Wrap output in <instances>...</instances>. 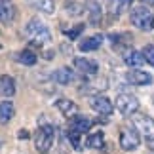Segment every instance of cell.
<instances>
[{
	"label": "cell",
	"instance_id": "6da1fadb",
	"mask_svg": "<svg viewBox=\"0 0 154 154\" xmlns=\"http://www.w3.org/2000/svg\"><path fill=\"white\" fill-rule=\"evenodd\" d=\"M25 34H27V38H29V42L34 44V46H44V44H48L50 40H51V32H50V29L44 25L40 19H31L27 23V27H25Z\"/></svg>",
	"mask_w": 154,
	"mask_h": 154
},
{
	"label": "cell",
	"instance_id": "7a4b0ae2",
	"mask_svg": "<svg viewBox=\"0 0 154 154\" xmlns=\"http://www.w3.org/2000/svg\"><path fill=\"white\" fill-rule=\"evenodd\" d=\"M129 19H131L133 27H137L139 31H152L154 29V14L146 6H135L129 11Z\"/></svg>",
	"mask_w": 154,
	"mask_h": 154
},
{
	"label": "cell",
	"instance_id": "3957f363",
	"mask_svg": "<svg viewBox=\"0 0 154 154\" xmlns=\"http://www.w3.org/2000/svg\"><path fill=\"white\" fill-rule=\"evenodd\" d=\"M53 139H55V128L50 124H44L34 133V149L40 154H48L53 145Z\"/></svg>",
	"mask_w": 154,
	"mask_h": 154
},
{
	"label": "cell",
	"instance_id": "277c9868",
	"mask_svg": "<svg viewBox=\"0 0 154 154\" xmlns=\"http://www.w3.org/2000/svg\"><path fill=\"white\" fill-rule=\"evenodd\" d=\"M114 106L118 109V112L124 116H131L139 110V99L131 95V93H120L114 101Z\"/></svg>",
	"mask_w": 154,
	"mask_h": 154
},
{
	"label": "cell",
	"instance_id": "5b68a950",
	"mask_svg": "<svg viewBox=\"0 0 154 154\" xmlns=\"http://www.w3.org/2000/svg\"><path fill=\"white\" fill-rule=\"evenodd\" d=\"M133 126L146 141H154V118L139 114L133 118Z\"/></svg>",
	"mask_w": 154,
	"mask_h": 154
},
{
	"label": "cell",
	"instance_id": "8992f818",
	"mask_svg": "<svg viewBox=\"0 0 154 154\" xmlns=\"http://www.w3.org/2000/svg\"><path fill=\"white\" fill-rule=\"evenodd\" d=\"M141 145V137H139V131L133 128H124L120 131V146L124 150H135L137 146Z\"/></svg>",
	"mask_w": 154,
	"mask_h": 154
},
{
	"label": "cell",
	"instance_id": "52a82bcc",
	"mask_svg": "<svg viewBox=\"0 0 154 154\" xmlns=\"http://www.w3.org/2000/svg\"><path fill=\"white\" fill-rule=\"evenodd\" d=\"M90 105H91V109L99 112V114H105V116H109L112 114V110H114V105L110 103V99H106L105 95H95V97H91L90 99Z\"/></svg>",
	"mask_w": 154,
	"mask_h": 154
},
{
	"label": "cell",
	"instance_id": "ba28073f",
	"mask_svg": "<svg viewBox=\"0 0 154 154\" xmlns=\"http://www.w3.org/2000/svg\"><path fill=\"white\" fill-rule=\"evenodd\" d=\"M74 67L86 76H95L99 72V65L95 61H91V59H88V57H76L74 59Z\"/></svg>",
	"mask_w": 154,
	"mask_h": 154
},
{
	"label": "cell",
	"instance_id": "9c48e42d",
	"mask_svg": "<svg viewBox=\"0 0 154 154\" xmlns=\"http://www.w3.org/2000/svg\"><path fill=\"white\" fill-rule=\"evenodd\" d=\"M126 80L133 86H149L152 84V76L145 70H139V69H133L126 74Z\"/></svg>",
	"mask_w": 154,
	"mask_h": 154
},
{
	"label": "cell",
	"instance_id": "30bf717a",
	"mask_svg": "<svg viewBox=\"0 0 154 154\" xmlns=\"http://www.w3.org/2000/svg\"><path fill=\"white\" fill-rule=\"evenodd\" d=\"M51 78L55 80L57 84L67 86V84H72V82L76 80V74H74V70H72V69H69V67H61V69H57L55 72H53Z\"/></svg>",
	"mask_w": 154,
	"mask_h": 154
},
{
	"label": "cell",
	"instance_id": "8fae6325",
	"mask_svg": "<svg viewBox=\"0 0 154 154\" xmlns=\"http://www.w3.org/2000/svg\"><path fill=\"white\" fill-rule=\"evenodd\" d=\"M70 129H74V131L78 133H88L91 129V120L88 116H82V114H76L70 118Z\"/></svg>",
	"mask_w": 154,
	"mask_h": 154
},
{
	"label": "cell",
	"instance_id": "7c38bea8",
	"mask_svg": "<svg viewBox=\"0 0 154 154\" xmlns=\"http://www.w3.org/2000/svg\"><path fill=\"white\" fill-rule=\"evenodd\" d=\"M103 36L101 34H93V36H90V38H84L82 42L78 44V48H80V51H93V50H99L101 48V44H103Z\"/></svg>",
	"mask_w": 154,
	"mask_h": 154
},
{
	"label": "cell",
	"instance_id": "4fadbf2b",
	"mask_svg": "<svg viewBox=\"0 0 154 154\" xmlns=\"http://www.w3.org/2000/svg\"><path fill=\"white\" fill-rule=\"evenodd\" d=\"M86 10H88V14H90V23L91 25H99L101 23V4L97 2V0H88V4H86Z\"/></svg>",
	"mask_w": 154,
	"mask_h": 154
},
{
	"label": "cell",
	"instance_id": "5bb4252c",
	"mask_svg": "<svg viewBox=\"0 0 154 154\" xmlns=\"http://www.w3.org/2000/svg\"><path fill=\"white\" fill-rule=\"evenodd\" d=\"M124 63L128 67H141L145 63V55L143 51H137V50H128L124 53Z\"/></svg>",
	"mask_w": 154,
	"mask_h": 154
},
{
	"label": "cell",
	"instance_id": "9a60e30c",
	"mask_svg": "<svg viewBox=\"0 0 154 154\" xmlns=\"http://www.w3.org/2000/svg\"><path fill=\"white\" fill-rule=\"evenodd\" d=\"M15 93V80L8 74L0 76V95L4 97H11Z\"/></svg>",
	"mask_w": 154,
	"mask_h": 154
},
{
	"label": "cell",
	"instance_id": "2e32d148",
	"mask_svg": "<svg viewBox=\"0 0 154 154\" xmlns=\"http://www.w3.org/2000/svg\"><path fill=\"white\" fill-rule=\"evenodd\" d=\"M55 106L61 110V114H65L67 118L76 116V110H78L76 103H72L70 99H57V101H55Z\"/></svg>",
	"mask_w": 154,
	"mask_h": 154
},
{
	"label": "cell",
	"instance_id": "e0dca14e",
	"mask_svg": "<svg viewBox=\"0 0 154 154\" xmlns=\"http://www.w3.org/2000/svg\"><path fill=\"white\" fill-rule=\"evenodd\" d=\"M15 114L14 103L11 101H0V124H8Z\"/></svg>",
	"mask_w": 154,
	"mask_h": 154
},
{
	"label": "cell",
	"instance_id": "ac0fdd59",
	"mask_svg": "<svg viewBox=\"0 0 154 154\" xmlns=\"http://www.w3.org/2000/svg\"><path fill=\"white\" fill-rule=\"evenodd\" d=\"M0 21L2 23L14 21V6H11L8 0H0Z\"/></svg>",
	"mask_w": 154,
	"mask_h": 154
},
{
	"label": "cell",
	"instance_id": "d6986e66",
	"mask_svg": "<svg viewBox=\"0 0 154 154\" xmlns=\"http://www.w3.org/2000/svg\"><path fill=\"white\" fill-rule=\"evenodd\" d=\"M131 4V0H109V8L112 15H120L122 11H126Z\"/></svg>",
	"mask_w": 154,
	"mask_h": 154
},
{
	"label": "cell",
	"instance_id": "ffe728a7",
	"mask_svg": "<svg viewBox=\"0 0 154 154\" xmlns=\"http://www.w3.org/2000/svg\"><path fill=\"white\" fill-rule=\"evenodd\" d=\"M63 6H65V11L69 15H80V14H84V8H86L84 4L76 2V0H65Z\"/></svg>",
	"mask_w": 154,
	"mask_h": 154
},
{
	"label": "cell",
	"instance_id": "44dd1931",
	"mask_svg": "<svg viewBox=\"0 0 154 154\" xmlns=\"http://www.w3.org/2000/svg\"><path fill=\"white\" fill-rule=\"evenodd\" d=\"M36 53H32V51H29V50H23L17 53V61L23 63V65H29V67H32L34 63H36Z\"/></svg>",
	"mask_w": 154,
	"mask_h": 154
},
{
	"label": "cell",
	"instance_id": "7402d4cb",
	"mask_svg": "<svg viewBox=\"0 0 154 154\" xmlns=\"http://www.w3.org/2000/svg\"><path fill=\"white\" fill-rule=\"evenodd\" d=\"M88 146L90 149H101L103 146V143H105V135H103V131H95V133H91L90 137H88Z\"/></svg>",
	"mask_w": 154,
	"mask_h": 154
},
{
	"label": "cell",
	"instance_id": "603a6c76",
	"mask_svg": "<svg viewBox=\"0 0 154 154\" xmlns=\"http://www.w3.org/2000/svg\"><path fill=\"white\" fill-rule=\"evenodd\" d=\"M80 135L82 133H78V131H74V129H67V137H69V141H70V145H72V149L74 150H82V145H80Z\"/></svg>",
	"mask_w": 154,
	"mask_h": 154
},
{
	"label": "cell",
	"instance_id": "cb8c5ba5",
	"mask_svg": "<svg viewBox=\"0 0 154 154\" xmlns=\"http://www.w3.org/2000/svg\"><path fill=\"white\" fill-rule=\"evenodd\" d=\"M36 8L44 14H53V0H36Z\"/></svg>",
	"mask_w": 154,
	"mask_h": 154
},
{
	"label": "cell",
	"instance_id": "d4e9b609",
	"mask_svg": "<svg viewBox=\"0 0 154 154\" xmlns=\"http://www.w3.org/2000/svg\"><path fill=\"white\" fill-rule=\"evenodd\" d=\"M82 32H84V23H80V25H76V27H72V29H69V31L65 32V34H67V38H69V40H74V38H78Z\"/></svg>",
	"mask_w": 154,
	"mask_h": 154
},
{
	"label": "cell",
	"instance_id": "484cf974",
	"mask_svg": "<svg viewBox=\"0 0 154 154\" xmlns=\"http://www.w3.org/2000/svg\"><path fill=\"white\" fill-rule=\"evenodd\" d=\"M143 55H145V61H149L152 67H154V44H149V46H145V50H143Z\"/></svg>",
	"mask_w": 154,
	"mask_h": 154
},
{
	"label": "cell",
	"instance_id": "4316f807",
	"mask_svg": "<svg viewBox=\"0 0 154 154\" xmlns=\"http://www.w3.org/2000/svg\"><path fill=\"white\" fill-rule=\"evenodd\" d=\"M17 137H19V139H27V137H29V131H25V129H21V131L17 133Z\"/></svg>",
	"mask_w": 154,
	"mask_h": 154
},
{
	"label": "cell",
	"instance_id": "83f0119b",
	"mask_svg": "<svg viewBox=\"0 0 154 154\" xmlns=\"http://www.w3.org/2000/svg\"><path fill=\"white\" fill-rule=\"evenodd\" d=\"M143 4H146V6H154V0H141Z\"/></svg>",
	"mask_w": 154,
	"mask_h": 154
}]
</instances>
